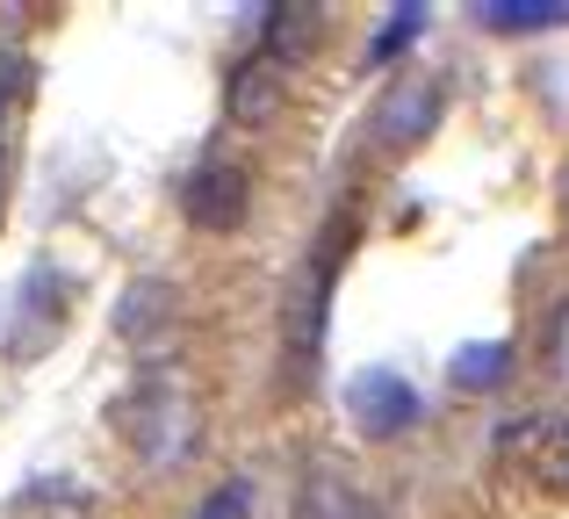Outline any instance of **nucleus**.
Returning a JSON list of instances; mask_svg holds the SVG:
<instances>
[{
	"instance_id": "obj_11",
	"label": "nucleus",
	"mask_w": 569,
	"mask_h": 519,
	"mask_svg": "<svg viewBox=\"0 0 569 519\" xmlns=\"http://www.w3.org/2000/svg\"><path fill=\"white\" fill-rule=\"evenodd\" d=\"M318 43H325V14H318V8H303V0H289V8H267L260 51L274 58L281 72H296L303 58H318Z\"/></svg>"
},
{
	"instance_id": "obj_16",
	"label": "nucleus",
	"mask_w": 569,
	"mask_h": 519,
	"mask_svg": "<svg viewBox=\"0 0 569 519\" xmlns=\"http://www.w3.org/2000/svg\"><path fill=\"white\" fill-rule=\"evenodd\" d=\"M411 37H418V14H397V22H389L382 37H376V58H389L397 43H411Z\"/></svg>"
},
{
	"instance_id": "obj_17",
	"label": "nucleus",
	"mask_w": 569,
	"mask_h": 519,
	"mask_svg": "<svg viewBox=\"0 0 569 519\" xmlns=\"http://www.w3.org/2000/svg\"><path fill=\"white\" fill-rule=\"evenodd\" d=\"M0 202H8V152H0Z\"/></svg>"
},
{
	"instance_id": "obj_13",
	"label": "nucleus",
	"mask_w": 569,
	"mask_h": 519,
	"mask_svg": "<svg viewBox=\"0 0 569 519\" xmlns=\"http://www.w3.org/2000/svg\"><path fill=\"white\" fill-rule=\"evenodd\" d=\"M483 22L490 29H556L569 22V0H490Z\"/></svg>"
},
{
	"instance_id": "obj_4",
	"label": "nucleus",
	"mask_w": 569,
	"mask_h": 519,
	"mask_svg": "<svg viewBox=\"0 0 569 519\" xmlns=\"http://www.w3.org/2000/svg\"><path fill=\"white\" fill-rule=\"evenodd\" d=\"M252 210V173L238 159H202V167L181 181V217L209 239H231Z\"/></svg>"
},
{
	"instance_id": "obj_9",
	"label": "nucleus",
	"mask_w": 569,
	"mask_h": 519,
	"mask_svg": "<svg viewBox=\"0 0 569 519\" xmlns=\"http://www.w3.org/2000/svg\"><path fill=\"white\" fill-rule=\"evenodd\" d=\"M281 109H289V72H281L267 51L238 58L231 66V123L238 130H267Z\"/></svg>"
},
{
	"instance_id": "obj_1",
	"label": "nucleus",
	"mask_w": 569,
	"mask_h": 519,
	"mask_svg": "<svg viewBox=\"0 0 569 519\" xmlns=\"http://www.w3.org/2000/svg\"><path fill=\"white\" fill-rule=\"evenodd\" d=\"M109 426H116V440L138 455V469H181V462H194V448H202V433H209V390L188 361L138 368V376L116 390Z\"/></svg>"
},
{
	"instance_id": "obj_12",
	"label": "nucleus",
	"mask_w": 569,
	"mask_h": 519,
	"mask_svg": "<svg viewBox=\"0 0 569 519\" xmlns=\"http://www.w3.org/2000/svg\"><path fill=\"white\" fill-rule=\"evenodd\" d=\"M14 519H101V506L80 491V483H29L22 498H14Z\"/></svg>"
},
{
	"instance_id": "obj_3",
	"label": "nucleus",
	"mask_w": 569,
	"mask_h": 519,
	"mask_svg": "<svg viewBox=\"0 0 569 519\" xmlns=\"http://www.w3.org/2000/svg\"><path fill=\"white\" fill-rule=\"evenodd\" d=\"M325 310H332V239L303 260V275L281 296V353H289V376H310L325 353Z\"/></svg>"
},
{
	"instance_id": "obj_14",
	"label": "nucleus",
	"mask_w": 569,
	"mask_h": 519,
	"mask_svg": "<svg viewBox=\"0 0 569 519\" xmlns=\"http://www.w3.org/2000/svg\"><path fill=\"white\" fill-rule=\"evenodd\" d=\"M505 361H512V353H505L498 339H476V347L455 353V368H447V376H455V390H490V382L505 376Z\"/></svg>"
},
{
	"instance_id": "obj_8",
	"label": "nucleus",
	"mask_w": 569,
	"mask_h": 519,
	"mask_svg": "<svg viewBox=\"0 0 569 519\" xmlns=\"http://www.w3.org/2000/svg\"><path fill=\"white\" fill-rule=\"evenodd\" d=\"M289 519H389L376 491H361V483L347 477V469L332 462H310L303 477H296V506Z\"/></svg>"
},
{
	"instance_id": "obj_5",
	"label": "nucleus",
	"mask_w": 569,
	"mask_h": 519,
	"mask_svg": "<svg viewBox=\"0 0 569 519\" xmlns=\"http://www.w3.org/2000/svg\"><path fill=\"white\" fill-rule=\"evenodd\" d=\"M447 116V87L426 66H403V80H389L382 109H376V138L389 152H411L418 138H432V123Z\"/></svg>"
},
{
	"instance_id": "obj_7",
	"label": "nucleus",
	"mask_w": 569,
	"mask_h": 519,
	"mask_svg": "<svg viewBox=\"0 0 569 519\" xmlns=\"http://www.w3.org/2000/svg\"><path fill=\"white\" fill-rule=\"evenodd\" d=\"M347 411H353V426H361L368 440H397V433H411L418 426V390L397 376V368H361V376H347Z\"/></svg>"
},
{
	"instance_id": "obj_15",
	"label": "nucleus",
	"mask_w": 569,
	"mask_h": 519,
	"mask_svg": "<svg viewBox=\"0 0 569 519\" xmlns=\"http://www.w3.org/2000/svg\"><path fill=\"white\" fill-rule=\"evenodd\" d=\"M22 87H29L22 51H0V144H8V123H14V109H22Z\"/></svg>"
},
{
	"instance_id": "obj_10",
	"label": "nucleus",
	"mask_w": 569,
	"mask_h": 519,
	"mask_svg": "<svg viewBox=\"0 0 569 519\" xmlns=\"http://www.w3.org/2000/svg\"><path fill=\"white\" fill-rule=\"evenodd\" d=\"M58 332H66V281L51 289V267H29L22 310H14V361H37Z\"/></svg>"
},
{
	"instance_id": "obj_2",
	"label": "nucleus",
	"mask_w": 569,
	"mask_h": 519,
	"mask_svg": "<svg viewBox=\"0 0 569 519\" xmlns=\"http://www.w3.org/2000/svg\"><path fill=\"white\" fill-rule=\"evenodd\" d=\"M181 332H188V303L173 281L144 275L123 289V303H116V339H123L130 353H138V368H167L181 361Z\"/></svg>"
},
{
	"instance_id": "obj_6",
	"label": "nucleus",
	"mask_w": 569,
	"mask_h": 519,
	"mask_svg": "<svg viewBox=\"0 0 569 519\" xmlns=\"http://www.w3.org/2000/svg\"><path fill=\"white\" fill-rule=\"evenodd\" d=\"M498 455L519 462L541 491H569V411H533L498 433Z\"/></svg>"
}]
</instances>
